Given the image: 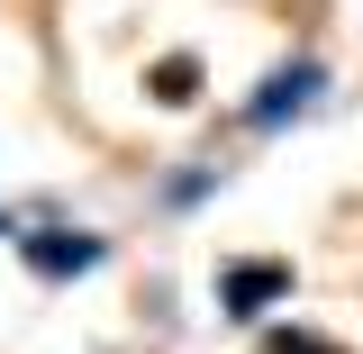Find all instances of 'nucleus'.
<instances>
[{"label":"nucleus","mask_w":363,"mask_h":354,"mask_svg":"<svg viewBox=\"0 0 363 354\" xmlns=\"http://www.w3.org/2000/svg\"><path fill=\"white\" fill-rule=\"evenodd\" d=\"M318 100H327V64H318V55H281L264 82L236 100V128H245V136H291Z\"/></svg>","instance_id":"1"},{"label":"nucleus","mask_w":363,"mask_h":354,"mask_svg":"<svg viewBox=\"0 0 363 354\" xmlns=\"http://www.w3.org/2000/svg\"><path fill=\"white\" fill-rule=\"evenodd\" d=\"M18 264H28V282H45V291H73V282H91V272L109 264V236L37 209V219H28V236H18Z\"/></svg>","instance_id":"2"},{"label":"nucleus","mask_w":363,"mask_h":354,"mask_svg":"<svg viewBox=\"0 0 363 354\" xmlns=\"http://www.w3.org/2000/svg\"><path fill=\"white\" fill-rule=\"evenodd\" d=\"M291 291H300V272L281 255H227L218 264V318L227 327H272L291 309Z\"/></svg>","instance_id":"3"},{"label":"nucleus","mask_w":363,"mask_h":354,"mask_svg":"<svg viewBox=\"0 0 363 354\" xmlns=\"http://www.w3.org/2000/svg\"><path fill=\"white\" fill-rule=\"evenodd\" d=\"M200 91H209V64H200L191 45H173V55L145 64V100H155V109H200Z\"/></svg>","instance_id":"4"},{"label":"nucleus","mask_w":363,"mask_h":354,"mask_svg":"<svg viewBox=\"0 0 363 354\" xmlns=\"http://www.w3.org/2000/svg\"><path fill=\"white\" fill-rule=\"evenodd\" d=\"M218 191H227V164L191 155V164H173V173L155 182V209H164V219H191V209H209Z\"/></svg>","instance_id":"5"},{"label":"nucleus","mask_w":363,"mask_h":354,"mask_svg":"<svg viewBox=\"0 0 363 354\" xmlns=\"http://www.w3.org/2000/svg\"><path fill=\"white\" fill-rule=\"evenodd\" d=\"M255 354H345V345L309 318H272V327H255Z\"/></svg>","instance_id":"6"},{"label":"nucleus","mask_w":363,"mask_h":354,"mask_svg":"<svg viewBox=\"0 0 363 354\" xmlns=\"http://www.w3.org/2000/svg\"><path fill=\"white\" fill-rule=\"evenodd\" d=\"M18 236H28V219H18V209H0V245H18Z\"/></svg>","instance_id":"7"}]
</instances>
